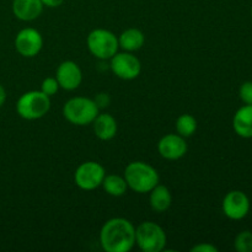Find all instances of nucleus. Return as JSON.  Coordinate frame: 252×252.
<instances>
[{
    "label": "nucleus",
    "instance_id": "1",
    "mask_svg": "<svg viewBox=\"0 0 252 252\" xmlns=\"http://www.w3.org/2000/svg\"><path fill=\"white\" fill-rule=\"evenodd\" d=\"M101 248L106 252H128L135 245V226L126 218H112L100 231Z\"/></svg>",
    "mask_w": 252,
    "mask_h": 252
},
{
    "label": "nucleus",
    "instance_id": "2",
    "mask_svg": "<svg viewBox=\"0 0 252 252\" xmlns=\"http://www.w3.org/2000/svg\"><path fill=\"white\" fill-rule=\"evenodd\" d=\"M125 179L128 189L137 193H149L160 181L157 169L144 161H133L126 166Z\"/></svg>",
    "mask_w": 252,
    "mask_h": 252
},
{
    "label": "nucleus",
    "instance_id": "3",
    "mask_svg": "<svg viewBox=\"0 0 252 252\" xmlns=\"http://www.w3.org/2000/svg\"><path fill=\"white\" fill-rule=\"evenodd\" d=\"M98 113L100 108L97 107L95 101L84 96L71 97L63 106L64 118L75 126L91 125Z\"/></svg>",
    "mask_w": 252,
    "mask_h": 252
},
{
    "label": "nucleus",
    "instance_id": "4",
    "mask_svg": "<svg viewBox=\"0 0 252 252\" xmlns=\"http://www.w3.org/2000/svg\"><path fill=\"white\" fill-rule=\"evenodd\" d=\"M51 97L41 90H32L22 94L16 102L17 115L27 121L39 120L48 113Z\"/></svg>",
    "mask_w": 252,
    "mask_h": 252
},
{
    "label": "nucleus",
    "instance_id": "5",
    "mask_svg": "<svg viewBox=\"0 0 252 252\" xmlns=\"http://www.w3.org/2000/svg\"><path fill=\"white\" fill-rule=\"evenodd\" d=\"M135 244L143 252H160L165 250L167 238L159 224L143 221L135 228Z\"/></svg>",
    "mask_w": 252,
    "mask_h": 252
},
{
    "label": "nucleus",
    "instance_id": "6",
    "mask_svg": "<svg viewBox=\"0 0 252 252\" xmlns=\"http://www.w3.org/2000/svg\"><path fill=\"white\" fill-rule=\"evenodd\" d=\"M86 44L95 58L106 61L111 59L118 52V37L110 30L95 29L89 33Z\"/></svg>",
    "mask_w": 252,
    "mask_h": 252
},
{
    "label": "nucleus",
    "instance_id": "7",
    "mask_svg": "<svg viewBox=\"0 0 252 252\" xmlns=\"http://www.w3.org/2000/svg\"><path fill=\"white\" fill-rule=\"evenodd\" d=\"M105 176V167L100 162L85 161L75 170L74 182L83 191H94L102 185Z\"/></svg>",
    "mask_w": 252,
    "mask_h": 252
},
{
    "label": "nucleus",
    "instance_id": "8",
    "mask_svg": "<svg viewBox=\"0 0 252 252\" xmlns=\"http://www.w3.org/2000/svg\"><path fill=\"white\" fill-rule=\"evenodd\" d=\"M110 68L117 78L122 80H133L139 76L142 71V63L130 52H117L111 58Z\"/></svg>",
    "mask_w": 252,
    "mask_h": 252
},
{
    "label": "nucleus",
    "instance_id": "9",
    "mask_svg": "<svg viewBox=\"0 0 252 252\" xmlns=\"http://www.w3.org/2000/svg\"><path fill=\"white\" fill-rule=\"evenodd\" d=\"M43 47V37L41 32L32 27H26L16 34L15 48L17 53L25 58H33Z\"/></svg>",
    "mask_w": 252,
    "mask_h": 252
},
{
    "label": "nucleus",
    "instance_id": "10",
    "mask_svg": "<svg viewBox=\"0 0 252 252\" xmlns=\"http://www.w3.org/2000/svg\"><path fill=\"white\" fill-rule=\"evenodd\" d=\"M223 213L231 220H240L249 214L250 199L243 191L234 189L225 194L223 199Z\"/></svg>",
    "mask_w": 252,
    "mask_h": 252
},
{
    "label": "nucleus",
    "instance_id": "11",
    "mask_svg": "<svg viewBox=\"0 0 252 252\" xmlns=\"http://www.w3.org/2000/svg\"><path fill=\"white\" fill-rule=\"evenodd\" d=\"M56 79L59 84V88L66 91H73L80 86L83 81V73L80 66L75 62L64 61L57 68Z\"/></svg>",
    "mask_w": 252,
    "mask_h": 252
},
{
    "label": "nucleus",
    "instance_id": "12",
    "mask_svg": "<svg viewBox=\"0 0 252 252\" xmlns=\"http://www.w3.org/2000/svg\"><path fill=\"white\" fill-rule=\"evenodd\" d=\"M187 143L182 135L170 134L164 135L158 143V152H159L160 157L164 158L166 160H179L186 155Z\"/></svg>",
    "mask_w": 252,
    "mask_h": 252
},
{
    "label": "nucleus",
    "instance_id": "13",
    "mask_svg": "<svg viewBox=\"0 0 252 252\" xmlns=\"http://www.w3.org/2000/svg\"><path fill=\"white\" fill-rule=\"evenodd\" d=\"M41 0H14L12 12L21 21H33L43 11Z\"/></svg>",
    "mask_w": 252,
    "mask_h": 252
},
{
    "label": "nucleus",
    "instance_id": "14",
    "mask_svg": "<svg viewBox=\"0 0 252 252\" xmlns=\"http://www.w3.org/2000/svg\"><path fill=\"white\" fill-rule=\"evenodd\" d=\"M93 126L96 137L101 140H111L117 134V121L110 113H98Z\"/></svg>",
    "mask_w": 252,
    "mask_h": 252
},
{
    "label": "nucleus",
    "instance_id": "15",
    "mask_svg": "<svg viewBox=\"0 0 252 252\" xmlns=\"http://www.w3.org/2000/svg\"><path fill=\"white\" fill-rule=\"evenodd\" d=\"M233 127L241 138H252V105H245L234 115Z\"/></svg>",
    "mask_w": 252,
    "mask_h": 252
},
{
    "label": "nucleus",
    "instance_id": "16",
    "mask_svg": "<svg viewBox=\"0 0 252 252\" xmlns=\"http://www.w3.org/2000/svg\"><path fill=\"white\" fill-rule=\"evenodd\" d=\"M149 193V203L153 211L162 213L171 207L172 194L166 186L158 184Z\"/></svg>",
    "mask_w": 252,
    "mask_h": 252
},
{
    "label": "nucleus",
    "instance_id": "17",
    "mask_svg": "<svg viewBox=\"0 0 252 252\" xmlns=\"http://www.w3.org/2000/svg\"><path fill=\"white\" fill-rule=\"evenodd\" d=\"M145 36L140 30L127 29L118 37V44L125 52L139 51L144 46Z\"/></svg>",
    "mask_w": 252,
    "mask_h": 252
},
{
    "label": "nucleus",
    "instance_id": "18",
    "mask_svg": "<svg viewBox=\"0 0 252 252\" xmlns=\"http://www.w3.org/2000/svg\"><path fill=\"white\" fill-rule=\"evenodd\" d=\"M101 186L103 187L106 193L112 197L125 196L128 189V185L126 182L125 176H120V175L116 174L106 175Z\"/></svg>",
    "mask_w": 252,
    "mask_h": 252
},
{
    "label": "nucleus",
    "instance_id": "19",
    "mask_svg": "<svg viewBox=\"0 0 252 252\" xmlns=\"http://www.w3.org/2000/svg\"><path fill=\"white\" fill-rule=\"evenodd\" d=\"M177 134L184 138H189L193 135L197 130V121L192 115H181L176 121Z\"/></svg>",
    "mask_w": 252,
    "mask_h": 252
},
{
    "label": "nucleus",
    "instance_id": "20",
    "mask_svg": "<svg viewBox=\"0 0 252 252\" xmlns=\"http://www.w3.org/2000/svg\"><path fill=\"white\" fill-rule=\"evenodd\" d=\"M234 248L238 252H252V233L249 230L241 231L236 235Z\"/></svg>",
    "mask_w": 252,
    "mask_h": 252
},
{
    "label": "nucleus",
    "instance_id": "21",
    "mask_svg": "<svg viewBox=\"0 0 252 252\" xmlns=\"http://www.w3.org/2000/svg\"><path fill=\"white\" fill-rule=\"evenodd\" d=\"M59 84L56 78H46L41 84V91L47 96H53L58 93Z\"/></svg>",
    "mask_w": 252,
    "mask_h": 252
},
{
    "label": "nucleus",
    "instance_id": "22",
    "mask_svg": "<svg viewBox=\"0 0 252 252\" xmlns=\"http://www.w3.org/2000/svg\"><path fill=\"white\" fill-rule=\"evenodd\" d=\"M239 95L246 105H252V81H245L240 86Z\"/></svg>",
    "mask_w": 252,
    "mask_h": 252
},
{
    "label": "nucleus",
    "instance_id": "23",
    "mask_svg": "<svg viewBox=\"0 0 252 252\" xmlns=\"http://www.w3.org/2000/svg\"><path fill=\"white\" fill-rule=\"evenodd\" d=\"M192 252H218V248H216L214 245L209 243H202L198 245L193 246L191 249Z\"/></svg>",
    "mask_w": 252,
    "mask_h": 252
},
{
    "label": "nucleus",
    "instance_id": "24",
    "mask_svg": "<svg viewBox=\"0 0 252 252\" xmlns=\"http://www.w3.org/2000/svg\"><path fill=\"white\" fill-rule=\"evenodd\" d=\"M96 102V105H97L98 108H103V107H107L108 105H110L111 102V98L110 96L107 95V94H98L97 96L95 97V100H94Z\"/></svg>",
    "mask_w": 252,
    "mask_h": 252
},
{
    "label": "nucleus",
    "instance_id": "25",
    "mask_svg": "<svg viewBox=\"0 0 252 252\" xmlns=\"http://www.w3.org/2000/svg\"><path fill=\"white\" fill-rule=\"evenodd\" d=\"M43 6L47 7H58L64 2V0H41Z\"/></svg>",
    "mask_w": 252,
    "mask_h": 252
},
{
    "label": "nucleus",
    "instance_id": "26",
    "mask_svg": "<svg viewBox=\"0 0 252 252\" xmlns=\"http://www.w3.org/2000/svg\"><path fill=\"white\" fill-rule=\"evenodd\" d=\"M5 101H6V91H5L4 86L0 85V107H2Z\"/></svg>",
    "mask_w": 252,
    "mask_h": 252
},
{
    "label": "nucleus",
    "instance_id": "27",
    "mask_svg": "<svg viewBox=\"0 0 252 252\" xmlns=\"http://www.w3.org/2000/svg\"><path fill=\"white\" fill-rule=\"evenodd\" d=\"M251 17H252V7H251Z\"/></svg>",
    "mask_w": 252,
    "mask_h": 252
}]
</instances>
